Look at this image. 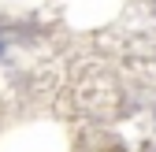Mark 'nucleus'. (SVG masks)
I'll return each mask as SVG.
<instances>
[]
</instances>
